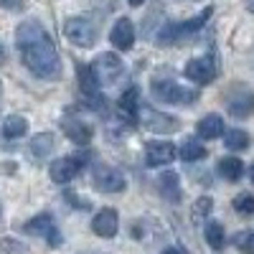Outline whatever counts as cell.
<instances>
[{
    "label": "cell",
    "mask_w": 254,
    "mask_h": 254,
    "mask_svg": "<svg viewBox=\"0 0 254 254\" xmlns=\"http://www.w3.org/2000/svg\"><path fill=\"white\" fill-rule=\"evenodd\" d=\"M51 147H54V135H51V132L36 135V137L31 140V153H33L36 158H44V155H49V153H51Z\"/></svg>",
    "instance_id": "7402d4cb"
},
{
    "label": "cell",
    "mask_w": 254,
    "mask_h": 254,
    "mask_svg": "<svg viewBox=\"0 0 254 254\" xmlns=\"http://www.w3.org/2000/svg\"><path fill=\"white\" fill-rule=\"evenodd\" d=\"M206 242L211 244V249H214V252H221V249H224V244H226L224 224H219V221L206 224Z\"/></svg>",
    "instance_id": "ffe728a7"
},
{
    "label": "cell",
    "mask_w": 254,
    "mask_h": 254,
    "mask_svg": "<svg viewBox=\"0 0 254 254\" xmlns=\"http://www.w3.org/2000/svg\"><path fill=\"white\" fill-rule=\"evenodd\" d=\"M26 3L23 0H0V8H8V10H20Z\"/></svg>",
    "instance_id": "f1b7e54d"
},
{
    "label": "cell",
    "mask_w": 254,
    "mask_h": 254,
    "mask_svg": "<svg viewBox=\"0 0 254 254\" xmlns=\"http://www.w3.org/2000/svg\"><path fill=\"white\" fill-rule=\"evenodd\" d=\"M173 158H176L173 142L158 140V142H147V147H145V163L150 165V168H158V165H163V163H171Z\"/></svg>",
    "instance_id": "30bf717a"
},
{
    "label": "cell",
    "mask_w": 254,
    "mask_h": 254,
    "mask_svg": "<svg viewBox=\"0 0 254 254\" xmlns=\"http://www.w3.org/2000/svg\"><path fill=\"white\" fill-rule=\"evenodd\" d=\"M26 132H28V122H26V117H20V115H10V117H5V122H3V135H5V137L15 140V137H23Z\"/></svg>",
    "instance_id": "ac0fdd59"
},
{
    "label": "cell",
    "mask_w": 254,
    "mask_h": 254,
    "mask_svg": "<svg viewBox=\"0 0 254 254\" xmlns=\"http://www.w3.org/2000/svg\"><path fill=\"white\" fill-rule=\"evenodd\" d=\"M15 44L20 59L28 66V71L38 79H54L59 74V54L54 49L51 36L41 28L36 20H26L15 31Z\"/></svg>",
    "instance_id": "6da1fadb"
},
{
    "label": "cell",
    "mask_w": 254,
    "mask_h": 254,
    "mask_svg": "<svg viewBox=\"0 0 254 254\" xmlns=\"http://www.w3.org/2000/svg\"><path fill=\"white\" fill-rule=\"evenodd\" d=\"M160 193H163V198H168V201H181V186H178V173H173V171H168V173H163L160 176Z\"/></svg>",
    "instance_id": "2e32d148"
},
{
    "label": "cell",
    "mask_w": 254,
    "mask_h": 254,
    "mask_svg": "<svg viewBox=\"0 0 254 254\" xmlns=\"http://www.w3.org/2000/svg\"><path fill=\"white\" fill-rule=\"evenodd\" d=\"M117 224H120L117 211L115 208H102L99 214L94 216V221H92V231L97 237H102V239H112L117 234Z\"/></svg>",
    "instance_id": "8fae6325"
},
{
    "label": "cell",
    "mask_w": 254,
    "mask_h": 254,
    "mask_svg": "<svg viewBox=\"0 0 254 254\" xmlns=\"http://www.w3.org/2000/svg\"><path fill=\"white\" fill-rule=\"evenodd\" d=\"M229 112L234 117H249L254 115V94L247 92V94H239L237 99L229 102Z\"/></svg>",
    "instance_id": "e0dca14e"
},
{
    "label": "cell",
    "mask_w": 254,
    "mask_h": 254,
    "mask_svg": "<svg viewBox=\"0 0 254 254\" xmlns=\"http://www.w3.org/2000/svg\"><path fill=\"white\" fill-rule=\"evenodd\" d=\"M196 132H198L203 140H214V137H219V135L224 132V120H221L219 115H206V117L198 120Z\"/></svg>",
    "instance_id": "9a60e30c"
},
{
    "label": "cell",
    "mask_w": 254,
    "mask_h": 254,
    "mask_svg": "<svg viewBox=\"0 0 254 254\" xmlns=\"http://www.w3.org/2000/svg\"><path fill=\"white\" fill-rule=\"evenodd\" d=\"M54 229V219L49 216V214H41V216H36V219H31L28 224H26V231L28 234H41V237H46L49 231Z\"/></svg>",
    "instance_id": "44dd1931"
},
{
    "label": "cell",
    "mask_w": 254,
    "mask_h": 254,
    "mask_svg": "<svg viewBox=\"0 0 254 254\" xmlns=\"http://www.w3.org/2000/svg\"><path fill=\"white\" fill-rule=\"evenodd\" d=\"M219 173L226 181H239L242 173H244V163L239 158H221L219 160Z\"/></svg>",
    "instance_id": "d6986e66"
},
{
    "label": "cell",
    "mask_w": 254,
    "mask_h": 254,
    "mask_svg": "<svg viewBox=\"0 0 254 254\" xmlns=\"http://www.w3.org/2000/svg\"><path fill=\"white\" fill-rule=\"evenodd\" d=\"M64 36H66L74 46L89 49L94 44V26L87 18H69L66 23H64Z\"/></svg>",
    "instance_id": "277c9868"
},
{
    "label": "cell",
    "mask_w": 254,
    "mask_h": 254,
    "mask_svg": "<svg viewBox=\"0 0 254 254\" xmlns=\"http://www.w3.org/2000/svg\"><path fill=\"white\" fill-rule=\"evenodd\" d=\"M64 135H66L71 142L76 145H89L92 142V127L87 122H79V120H64Z\"/></svg>",
    "instance_id": "4fadbf2b"
},
{
    "label": "cell",
    "mask_w": 254,
    "mask_h": 254,
    "mask_svg": "<svg viewBox=\"0 0 254 254\" xmlns=\"http://www.w3.org/2000/svg\"><path fill=\"white\" fill-rule=\"evenodd\" d=\"M224 142H226L229 150H247L249 147V135L244 130H229Z\"/></svg>",
    "instance_id": "cb8c5ba5"
},
{
    "label": "cell",
    "mask_w": 254,
    "mask_h": 254,
    "mask_svg": "<svg viewBox=\"0 0 254 254\" xmlns=\"http://www.w3.org/2000/svg\"><path fill=\"white\" fill-rule=\"evenodd\" d=\"M5 61V51H3V46H0V64Z\"/></svg>",
    "instance_id": "d6a6232c"
},
{
    "label": "cell",
    "mask_w": 254,
    "mask_h": 254,
    "mask_svg": "<svg viewBox=\"0 0 254 254\" xmlns=\"http://www.w3.org/2000/svg\"><path fill=\"white\" fill-rule=\"evenodd\" d=\"M237 242H239V249L244 254H254V234H242Z\"/></svg>",
    "instance_id": "83f0119b"
},
{
    "label": "cell",
    "mask_w": 254,
    "mask_h": 254,
    "mask_svg": "<svg viewBox=\"0 0 254 254\" xmlns=\"http://www.w3.org/2000/svg\"><path fill=\"white\" fill-rule=\"evenodd\" d=\"M234 211L244 214V216H252L254 214V193H239L234 198Z\"/></svg>",
    "instance_id": "484cf974"
},
{
    "label": "cell",
    "mask_w": 254,
    "mask_h": 254,
    "mask_svg": "<svg viewBox=\"0 0 254 254\" xmlns=\"http://www.w3.org/2000/svg\"><path fill=\"white\" fill-rule=\"evenodd\" d=\"M76 76H79V87L87 97H97L99 94V81H97V74L92 66L87 64H76Z\"/></svg>",
    "instance_id": "5bb4252c"
},
{
    "label": "cell",
    "mask_w": 254,
    "mask_h": 254,
    "mask_svg": "<svg viewBox=\"0 0 254 254\" xmlns=\"http://www.w3.org/2000/svg\"><path fill=\"white\" fill-rule=\"evenodd\" d=\"M181 158H183L186 163L201 160V158H206V147H203L201 142H196V140H186L183 147H181Z\"/></svg>",
    "instance_id": "603a6c76"
},
{
    "label": "cell",
    "mask_w": 254,
    "mask_h": 254,
    "mask_svg": "<svg viewBox=\"0 0 254 254\" xmlns=\"http://www.w3.org/2000/svg\"><path fill=\"white\" fill-rule=\"evenodd\" d=\"M94 74H97V81L99 84H115L120 76H122V59L117 54H99L97 61H94Z\"/></svg>",
    "instance_id": "5b68a950"
},
{
    "label": "cell",
    "mask_w": 254,
    "mask_h": 254,
    "mask_svg": "<svg viewBox=\"0 0 254 254\" xmlns=\"http://www.w3.org/2000/svg\"><path fill=\"white\" fill-rule=\"evenodd\" d=\"M153 94H155V99L168 102V104H190L198 97L196 92L178 87L176 81H153Z\"/></svg>",
    "instance_id": "3957f363"
},
{
    "label": "cell",
    "mask_w": 254,
    "mask_h": 254,
    "mask_svg": "<svg viewBox=\"0 0 254 254\" xmlns=\"http://www.w3.org/2000/svg\"><path fill=\"white\" fill-rule=\"evenodd\" d=\"M211 208H214V201H211L208 196H201V198L193 203V211H190V219H193V221H203V219L211 214Z\"/></svg>",
    "instance_id": "d4e9b609"
},
{
    "label": "cell",
    "mask_w": 254,
    "mask_h": 254,
    "mask_svg": "<svg viewBox=\"0 0 254 254\" xmlns=\"http://www.w3.org/2000/svg\"><path fill=\"white\" fill-rule=\"evenodd\" d=\"M244 5H247V10H249V13H254V0H247Z\"/></svg>",
    "instance_id": "1f68e13d"
},
{
    "label": "cell",
    "mask_w": 254,
    "mask_h": 254,
    "mask_svg": "<svg viewBox=\"0 0 254 254\" xmlns=\"http://www.w3.org/2000/svg\"><path fill=\"white\" fill-rule=\"evenodd\" d=\"M249 176H252V183H254V165H252V173Z\"/></svg>",
    "instance_id": "836d02e7"
},
{
    "label": "cell",
    "mask_w": 254,
    "mask_h": 254,
    "mask_svg": "<svg viewBox=\"0 0 254 254\" xmlns=\"http://www.w3.org/2000/svg\"><path fill=\"white\" fill-rule=\"evenodd\" d=\"M216 64L211 59H190L186 64V76L196 84H211L216 79Z\"/></svg>",
    "instance_id": "52a82bcc"
},
{
    "label": "cell",
    "mask_w": 254,
    "mask_h": 254,
    "mask_svg": "<svg viewBox=\"0 0 254 254\" xmlns=\"http://www.w3.org/2000/svg\"><path fill=\"white\" fill-rule=\"evenodd\" d=\"M117 110H120V115H122L125 122H130V125L137 122V112H140V92H137V87H130L120 97Z\"/></svg>",
    "instance_id": "7c38bea8"
},
{
    "label": "cell",
    "mask_w": 254,
    "mask_h": 254,
    "mask_svg": "<svg viewBox=\"0 0 254 254\" xmlns=\"http://www.w3.org/2000/svg\"><path fill=\"white\" fill-rule=\"evenodd\" d=\"M0 249H3L5 254H26L28 252L26 247H20L15 239H3V242H0Z\"/></svg>",
    "instance_id": "4316f807"
},
{
    "label": "cell",
    "mask_w": 254,
    "mask_h": 254,
    "mask_svg": "<svg viewBox=\"0 0 254 254\" xmlns=\"http://www.w3.org/2000/svg\"><path fill=\"white\" fill-rule=\"evenodd\" d=\"M163 254H186V249H181V247H168V249H163Z\"/></svg>",
    "instance_id": "f546056e"
},
{
    "label": "cell",
    "mask_w": 254,
    "mask_h": 254,
    "mask_svg": "<svg viewBox=\"0 0 254 254\" xmlns=\"http://www.w3.org/2000/svg\"><path fill=\"white\" fill-rule=\"evenodd\" d=\"M94 186L99 190H104V193H120V190H125V176L117 171V168L112 165H97L94 168Z\"/></svg>",
    "instance_id": "8992f818"
},
{
    "label": "cell",
    "mask_w": 254,
    "mask_h": 254,
    "mask_svg": "<svg viewBox=\"0 0 254 254\" xmlns=\"http://www.w3.org/2000/svg\"><path fill=\"white\" fill-rule=\"evenodd\" d=\"M110 41L112 46L120 49V51H130L132 44H135V28H132V20L130 18H120L117 23L112 26L110 31Z\"/></svg>",
    "instance_id": "ba28073f"
},
{
    "label": "cell",
    "mask_w": 254,
    "mask_h": 254,
    "mask_svg": "<svg viewBox=\"0 0 254 254\" xmlns=\"http://www.w3.org/2000/svg\"><path fill=\"white\" fill-rule=\"evenodd\" d=\"M79 171H81V163L76 158H59V160L51 163L49 176H51L54 183H69L79 176Z\"/></svg>",
    "instance_id": "9c48e42d"
},
{
    "label": "cell",
    "mask_w": 254,
    "mask_h": 254,
    "mask_svg": "<svg viewBox=\"0 0 254 254\" xmlns=\"http://www.w3.org/2000/svg\"><path fill=\"white\" fill-rule=\"evenodd\" d=\"M127 3H130L132 8H137V5H142V3H145V0H127Z\"/></svg>",
    "instance_id": "4dcf8cb0"
},
{
    "label": "cell",
    "mask_w": 254,
    "mask_h": 254,
    "mask_svg": "<svg viewBox=\"0 0 254 254\" xmlns=\"http://www.w3.org/2000/svg\"><path fill=\"white\" fill-rule=\"evenodd\" d=\"M142 120V125L147 127L150 132H160V135H168V132H176L178 130V120L173 115H163L153 107H142L140 104V112H137V122Z\"/></svg>",
    "instance_id": "7a4b0ae2"
}]
</instances>
